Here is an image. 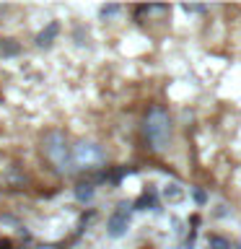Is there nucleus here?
Listing matches in <instances>:
<instances>
[{"mask_svg":"<svg viewBox=\"0 0 241 249\" xmlns=\"http://www.w3.org/2000/svg\"><path fill=\"white\" fill-rule=\"evenodd\" d=\"M130 223H132V208H130L127 200H122L120 205L114 208V213L109 215V221H106V236H109V239H122V236H127Z\"/></svg>","mask_w":241,"mask_h":249,"instance_id":"4","label":"nucleus"},{"mask_svg":"<svg viewBox=\"0 0 241 249\" xmlns=\"http://www.w3.org/2000/svg\"><path fill=\"white\" fill-rule=\"evenodd\" d=\"M8 11V5H0V13H5Z\"/></svg>","mask_w":241,"mask_h":249,"instance_id":"11","label":"nucleus"},{"mask_svg":"<svg viewBox=\"0 0 241 249\" xmlns=\"http://www.w3.org/2000/svg\"><path fill=\"white\" fill-rule=\"evenodd\" d=\"M57 34H60V21H50V23H47V26L34 36V44L39 47V50H50L52 42L57 39Z\"/></svg>","mask_w":241,"mask_h":249,"instance_id":"5","label":"nucleus"},{"mask_svg":"<svg viewBox=\"0 0 241 249\" xmlns=\"http://www.w3.org/2000/svg\"><path fill=\"white\" fill-rule=\"evenodd\" d=\"M210 249H231V241L225 236H210Z\"/></svg>","mask_w":241,"mask_h":249,"instance_id":"8","label":"nucleus"},{"mask_svg":"<svg viewBox=\"0 0 241 249\" xmlns=\"http://www.w3.org/2000/svg\"><path fill=\"white\" fill-rule=\"evenodd\" d=\"M106 163V151L101 148V143L91 138H81L73 143V169L75 171H96L104 169Z\"/></svg>","mask_w":241,"mask_h":249,"instance_id":"3","label":"nucleus"},{"mask_svg":"<svg viewBox=\"0 0 241 249\" xmlns=\"http://www.w3.org/2000/svg\"><path fill=\"white\" fill-rule=\"evenodd\" d=\"M120 11H122V8L120 5H101V18H104V21H109V18H112V16H120Z\"/></svg>","mask_w":241,"mask_h":249,"instance_id":"9","label":"nucleus"},{"mask_svg":"<svg viewBox=\"0 0 241 249\" xmlns=\"http://www.w3.org/2000/svg\"><path fill=\"white\" fill-rule=\"evenodd\" d=\"M192 197H194V202H197V205H202V202L207 200V192H205V190H200V187H197V190L192 192Z\"/></svg>","mask_w":241,"mask_h":249,"instance_id":"10","label":"nucleus"},{"mask_svg":"<svg viewBox=\"0 0 241 249\" xmlns=\"http://www.w3.org/2000/svg\"><path fill=\"white\" fill-rule=\"evenodd\" d=\"M93 195H96V184L93 182H78L75 184V200L78 202H91Z\"/></svg>","mask_w":241,"mask_h":249,"instance_id":"6","label":"nucleus"},{"mask_svg":"<svg viewBox=\"0 0 241 249\" xmlns=\"http://www.w3.org/2000/svg\"><path fill=\"white\" fill-rule=\"evenodd\" d=\"M42 156L50 163L52 171L68 174L73 169V145L65 135V130H47L42 138Z\"/></svg>","mask_w":241,"mask_h":249,"instance_id":"2","label":"nucleus"},{"mask_svg":"<svg viewBox=\"0 0 241 249\" xmlns=\"http://www.w3.org/2000/svg\"><path fill=\"white\" fill-rule=\"evenodd\" d=\"M143 140L145 145L155 153H163L171 145V138H174V120H171V112L161 104L148 107V112L143 114Z\"/></svg>","mask_w":241,"mask_h":249,"instance_id":"1","label":"nucleus"},{"mask_svg":"<svg viewBox=\"0 0 241 249\" xmlns=\"http://www.w3.org/2000/svg\"><path fill=\"white\" fill-rule=\"evenodd\" d=\"M0 52H3L5 57H11V54H21V44L16 42V39H3V42H0Z\"/></svg>","mask_w":241,"mask_h":249,"instance_id":"7","label":"nucleus"}]
</instances>
